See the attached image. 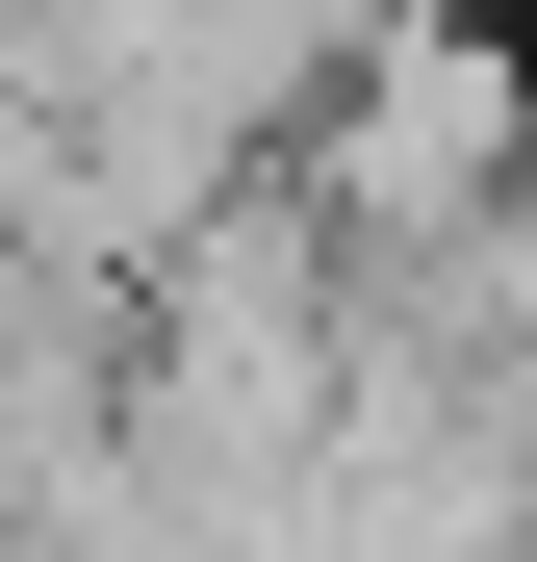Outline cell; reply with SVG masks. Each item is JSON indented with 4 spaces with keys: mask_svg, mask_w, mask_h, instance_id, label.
Listing matches in <instances>:
<instances>
[{
    "mask_svg": "<svg viewBox=\"0 0 537 562\" xmlns=\"http://www.w3.org/2000/svg\"><path fill=\"white\" fill-rule=\"evenodd\" d=\"M282 231L358 281H435L512 231V26H461V0H384V26L333 52V103L282 128Z\"/></svg>",
    "mask_w": 537,
    "mask_h": 562,
    "instance_id": "6da1fadb",
    "label": "cell"
}]
</instances>
